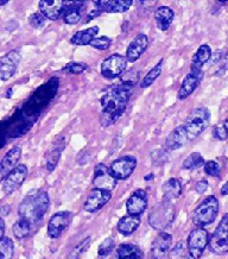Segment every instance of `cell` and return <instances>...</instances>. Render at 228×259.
I'll return each mask as SVG.
<instances>
[{
	"label": "cell",
	"instance_id": "51",
	"mask_svg": "<svg viewBox=\"0 0 228 259\" xmlns=\"http://www.w3.org/2000/svg\"><path fill=\"white\" fill-rule=\"evenodd\" d=\"M112 259H119V258H118V255H117V257H115V258H112Z\"/></svg>",
	"mask_w": 228,
	"mask_h": 259
},
{
	"label": "cell",
	"instance_id": "24",
	"mask_svg": "<svg viewBox=\"0 0 228 259\" xmlns=\"http://www.w3.org/2000/svg\"><path fill=\"white\" fill-rule=\"evenodd\" d=\"M163 199L172 202L173 200L178 199L182 194V185L177 179H170L162 187Z\"/></svg>",
	"mask_w": 228,
	"mask_h": 259
},
{
	"label": "cell",
	"instance_id": "10",
	"mask_svg": "<svg viewBox=\"0 0 228 259\" xmlns=\"http://www.w3.org/2000/svg\"><path fill=\"white\" fill-rule=\"evenodd\" d=\"M73 219V214L70 212H59L50 218L49 224H48V236L52 239H57L64 230L69 226Z\"/></svg>",
	"mask_w": 228,
	"mask_h": 259
},
{
	"label": "cell",
	"instance_id": "29",
	"mask_svg": "<svg viewBox=\"0 0 228 259\" xmlns=\"http://www.w3.org/2000/svg\"><path fill=\"white\" fill-rule=\"evenodd\" d=\"M117 255L119 259H143V251L137 245L122 244L118 247Z\"/></svg>",
	"mask_w": 228,
	"mask_h": 259
},
{
	"label": "cell",
	"instance_id": "9",
	"mask_svg": "<svg viewBox=\"0 0 228 259\" xmlns=\"http://www.w3.org/2000/svg\"><path fill=\"white\" fill-rule=\"evenodd\" d=\"M137 168V158L133 156H124L112 163L110 171L115 180L128 179Z\"/></svg>",
	"mask_w": 228,
	"mask_h": 259
},
{
	"label": "cell",
	"instance_id": "2",
	"mask_svg": "<svg viewBox=\"0 0 228 259\" xmlns=\"http://www.w3.org/2000/svg\"><path fill=\"white\" fill-rule=\"evenodd\" d=\"M49 195L44 190H32L19 204L18 214L20 219L29 221L31 226H35L43 220L49 209Z\"/></svg>",
	"mask_w": 228,
	"mask_h": 259
},
{
	"label": "cell",
	"instance_id": "47",
	"mask_svg": "<svg viewBox=\"0 0 228 259\" xmlns=\"http://www.w3.org/2000/svg\"><path fill=\"white\" fill-rule=\"evenodd\" d=\"M221 194L222 195H228V181L222 186V188H221Z\"/></svg>",
	"mask_w": 228,
	"mask_h": 259
},
{
	"label": "cell",
	"instance_id": "13",
	"mask_svg": "<svg viewBox=\"0 0 228 259\" xmlns=\"http://www.w3.org/2000/svg\"><path fill=\"white\" fill-rule=\"evenodd\" d=\"M26 176H28V166L25 164L17 165L15 170H13V171L4 180L3 190H4L6 195L15 193L16 190L23 185Z\"/></svg>",
	"mask_w": 228,
	"mask_h": 259
},
{
	"label": "cell",
	"instance_id": "3",
	"mask_svg": "<svg viewBox=\"0 0 228 259\" xmlns=\"http://www.w3.org/2000/svg\"><path fill=\"white\" fill-rule=\"evenodd\" d=\"M210 112L206 107H200L194 110L189 117L187 118L183 127H185L189 141H193L199 137L205 130L209 126Z\"/></svg>",
	"mask_w": 228,
	"mask_h": 259
},
{
	"label": "cell",
	"instance_id": "18",
	"mask_svg": "<svg viewBox=\"0 0 228 259\" xmlns=\"http://www.w3.org/2000/svg\"><path fill=\"white\" fill-rule=\"evenodd\" d=\"M148 46H149L148 36L144 35V33H139V35L130 43V46L127 48V51H126L125 57L126 60H127V62L133 63L135 61L141 59V56L145 53Z\"/></svg>",
	"mask_w": 228,
	"mask_h": 259
},
{
	"label": "cell",
	"instance_id": "17",
	"mask_svg": "<svg viewBox=\"0 0 228 259\" xmlns=\"http://www.w3.org/2000/svg\"><path fill=\"white\" fill-rule=\"evenodd\" d=\"M20 156H22V148L15 146L0 161V182H3L15 170L17 163L20 159Z\"/></svg>",
	"mask_w": 228,
	"mask_h": 259
},
{
	"label": "cell",
	"instance_id": "26",
	"mask_svg": "<svg viewBox=\"0 0 228 259\" xmlns=\"http://www.w3.org/2000/svg\"><path fill=\"white\" fill-rule=\"evenodd\" d=\"M99 32L98 26H93L87 30H82V31L76 32L70 38V43L74 46H89L92 40L97 38V35Z\"/></svg>",
	"mask_w": 228,
	"mask_h": 259
},
{
	"label": "cell",
	"instance_id": "42",
	"mask_svg": "<svg viewBox=\"0 0 228 259\" xmlns=\"http://www.w3.org/2000/svg\"><path fill=\"white\" fill-rule=\"evenodd\" d=\"M151 158L155 165H161L163 163L166 162V159H168V155H166L164 150H156V151L151 155Z\"/></svg>",
	"mask_w": 228,
	"mask_h": 259
},
{
	"label": "cell",
	"instance_id": "39",
	"mask_svg": "<svg viewBox=\"0 0 228 259\" xmlns=\"http://www.w3.org/2000/svg\"><path fill=\"white\" fill-rule=\"evenodd\" d=\"M205 171L207 175L213 176V177H217L220 175L221 171V166L217 162L215 161H208L205 163Z\"/></svg>",
	"mask_w": 228,
	"mask_h": 259
},
{
	"label": "cell",
	"instance_id": "11",
	"mask_svg": "<svg viewBox=\"0 0 228 259\" xmlns=\"http://www.w3.org/2000/svg\"><path fill=\"white\" fill-rule=\"evenodd\" d=\"M94 187L95 189L105 190V192H111L117 186V180L112 176L110 169L106 165L100 163L95 166L94 171Z\"/></svg>",
	"mask_w": 228,
	"mask_h": 259
},
{
	"label": "cell",
	"instance_id": "36",
	"mask_svg": "<svg viewBox=\"0 0 228 259\" xmlns=\"http://www.w3.org/2000/svg\"><path fill=\"white\" fill-rule=\"evenodd\" d=\"M90 241H92L90 238H87V239L81 241L77 246H75L73 250H71V252L67 257V259H81L82 254L88 250V247H89Z\"/></svg>",
	"mask_w": 228,
	"mask_h": 259
},
{
	"label": "cell",
	"instance_id": "37",
	"mask_svg": "<svg viewBox=\"0 0 228 259\" xmlns=\"http://www.w3.org/2000/svg\"><path fill=\"white\" fill-rule=\"evenodd\" d=\"M111 43H112V39L110 38V37L103 36V37H97V38H94L93 40H92V43L89 44V46L98 50H107L108 48H110Z\"/></svg>",
	"mask_w": 228,
	"mask_h": 259
},
{
	"label": "cell",
	"instance_id": "4",
	"mask_svg": "<svg viewBox=\"0 0 228 259\" xmlns=\"http://www.w3.org/2000/svg\"><path fill=\"white\" fill-rule=\"evenodd\" d=\"M175 206L170 201L163 200L150 212L149 223L155 230L163 231L168 228L175 219Z\"/></svg>",
	"mask_w": 228,
	"mask_h": 259
},
{
	"label": "cell",
	"instance_id": "7",
	"mask_svg": "<svg viewBox=\"0 0 228 259\" xmlns=\"http://www.w3.org/2000/svg\"><path fill=\"white\" fill-rule=\"evenodd\" d=\"M209 248L215 254L228 253V214L220 221L219 226L209 238Z\"/></svg>",
	"mask_w": 228,
	"mask_h": 259
},
{
	"label": "cell",
	"instance_id": "44",
	"mask_svg": "<svg viewBox=\"0 0 228 259\" xmlns=\"http://www.w3.org/2000/svg\"><path fill=\"white\" fill-rule=\"evenodd\" d=\"M195 189H196V192L199 193V194H203L207 189H208V182H207L206 180L200 181V182L196 183Z\"/></svg>",
	"mask_w": 228,
	"mask_h": 259
},
{
	"label": "cell",
	"instance_id": "46",
	"mask_svg": "<svg viewBox=\"0 0 228 259\" xmlns=\"http://www.w3.org/2000/svg\"><path fill=\"white\" fill-rule=\"evenodd\" d=\"M100 11H99V10L98 9H95L94 10V11L93 12H92L90 13V15L89 16H88V19H87V22H89V20H92V19H93L94 18V17H97V16H99V15H100Z\"/></svg>",
	"mask_w": 228,
	"mask_h": 259
},
{
	"label": "cell",
	"instance_id": "20",
	"mask_svg": "<svg viewBox=\"0 0 228 259\" xmlns=\"http://www.w3.org/2000/svg\"><path fill=\"white\" fill-rule=\"evenodd\" d=\"M133 4L132 0H104V2H94V5L97 6L99 11H104L108 13H121L127 11L130 6Z\"/></svg>",
	"mask_w": 228,
	"mask_h": 259
},
{
	"label": "cell",
	"instance_id": "1",
	"mask_svg": "<svg viewBox=\"0 0 228 259\" xmlns=\"http://www.w3.org/2000/svg\"><path fill=\"white\" fill-rule=\"evenodd\" d=\"M132 88L128 83H120L108 90L101 98V124L110 126L114 124L119 118L124 114L130 100Z\"/></svg>",
	"mask_w": 228,
	"mask_h": 259
},
{
	"label": "cell",
	"instance_id": "21",
	"mask_svg": "<svg viewBox=\"0 0 228 259\" xmlns=\"http://www.w3.org/2000/svg\"><path fill=\"white\" fill-rule=\"evenodd\" d=\"M64 4H66V2H61V0H55V2L42 0V2H39L40 13L48 19L57 20L60 18L61 13L63 12Z\"/></svg>",
	"mask_w": 228,
	"mask_h": 259
},
{
	"label": "cell",
	"instance_id": "5",
	"mask_svg": "<svg viewBox=\"0 0 228 259\" xmlns=\"http://www.w3.org/2000/svg\"><path fill=\"white\" fill-rule=\"evenodd\" d=\"M219 201L214 195L206 197L195 209L193 215L194 224L199 227H205L213 224L219 214Z\"/></svg>",
	"mask_w": 228,
	"mask_h": 259
},
{
	"label": "cell",
	"instance_id": "41",
	"mask_svg": "<svg viewBox=\"0 0 228 259\" xmlns=\"http://www.w3.org/2000/svg\"><path fill=\"white\" fill-rule=\"evenodd\" d=\"M86 69H87V66L84 63L71 62V63H68L67 66L63 68V71H68V73H71V74H81Z\"/></svg>",
	"mask_w": 228,
	"mask_h": 259
},
{
	"label": "cell",
	"instance_id": "38",
	"mask_svg": "<svg viewBox=\"0 0 228 259\" xmlns=\"http://www.w3.org/2000/svg\"><path fill=\"white\" fill-rule=\"evenodd\" d=\"M114 250V240L112 238H107L99 246V255L100 257H107Z\"/></svg>",
	"mask_w": 228,
	"mask_h": 259
},
{
	"label": "cell",
	"instance_id": "25",
	"mask_svg": "<svg viewBox=\"0 0 228 259\" xmlns=\"http://www.w3.org/2000/svg\"><path fill=\"white\" fill-rule=\"evenodd\" d=\"M141 225V218L133 215L122 217L118 223V231L122 236H131Z\"/></svg>",
	"mask_w": 228,
	"mask_h": 259
},
{
	"label": "cell",
	"instance_id": "19",
	"mask_svg": "<svg viewBox=\"0 0 228 259\" xmlns=\"http://www.w3.org/2000/svg\"><path fill=\"white\" fill-rule=\"evenodd\" d=\"M201 79H202V73L201 71L192 70V73L187 75L178 91L179 100H185V99L190 97L194 93V91L199 87Z\"/></svg>",
	"mask_w": 228,
	"mask_h": 259
},
{
	"label": "cell",
	"instance_id": "31",
	"mask_svg": "<svg viewBox=\"0 0 228 259\" xmlns=\"http://www.w3.org/2000/svg\"><path fill=\"white\" fill-rule=\"evenodd\" d=\"M31 227H32L31 224H30L29 221L19 219L18 221H16L15 225H13L12 231L17 239H24V238H26L30 234V232H31Z\"/></svg>",
	"mask_w": 228,
	"mask_h": 259
},
{
	"label": "cell",
	"instance_id": "14",
	"mask_svg": "<svg viewBox=\"0 0 228 259\" xmlns=\"http://www.w3.org/2000/svg\"><path fill=\"white\" fill-rule=\"evenodd\" d=\"M111 192H105V190L94 188L89 194H88L86 202L83 204V209L88 213L98 212V210L103 208L105 204L111 200Z\"/></svg>",
	"mask_w": 228,
	"mask_h": 259
},
{
	"label": "cell",
	"instance_id": "40",
	"mask_svg": "<svg viewBox=\"0 0 228 259\" xmlns=\"http://www.w3.org/2000/svg\"><path fill=\"white\" fill-rule=\"evenodd\" d=\"M45 19L47 18L42 15V13L37 12V13H33V15L30 16L29 22H30V25H31L32 28L39 29L44 26V24H45Z\"/></svg>",
	"mask_w": 228,
	"mask_h": 259
},
{
	"label": "cell",
	"instance_id": "16",
	"mask_svg": "<svg viewBox=\"0 0 228 259\" xmlns=\"http://www.w3.org/2000/svg\"><path fill=\"white\" fill-rule=\"evenodd\" d=\"M171 234L166 233V232H161L152 243L150 257L151 259H163L166 254H169L170 250H171Z\"/></svg>",
	"mask_w": 228,
	"mask_h": 259
},
{
	"label": "cell",
	"instance_id": "50",
	"mask_svg": "<svg viewBox=\"0 0 228 259\" xmlns=\"http://www.w3.org/2000/svg\"><path fill=\"white\" fill-rule=\"evenodd\" d=\"M6 4H8V2H6V0H5V2H0V6H4Z\"/></svg>",
	"mask_w": 228,
	"mask_h": 259
},
{
	"label": "cell",
	"instance_id": "34",
	"mask_svg": "<svg viewBox=\"0 0 228 259\" xmlns=\"http://www.w3.org/2000/svg\"><path fill=\"white\" fill-rule=\"evenodd\" d=\"M15 246L13 241L8 237L0 239V259H12Z\"/></svg>",
	"mask_w": 228,
	"mask_h": 259
},
{
	"label": "cell",
	"instance_id": "8",
	"mask_svg": "<svg viewBox=\"0 0 228 259\" xmlns=\"http://www.w3.org/2000/svg\"><path fill=\"white\" fill-rule=\"evenodd\" d=\"M126 64H127V60L125 56L120 54H113L101 63V74L106 79L113 80L124 73Z\"/></svg>",
	"mask_w": 228,
	"mask_h": 259
},
{
	"label": "cell",
	"instance_id": "32",
	"mask_svg": "<svg viewBox=\"0 0 228 259\" xmlns=\"http://www.w3.org/2000/svg\"><path fill=\"white\" fill-rule=\"evenodd\" d=\"M162 68H163V60L159 61V62L156 64V66L152 68V69L150 70L148 74L145 75L144 79H143L142 83H141V87L142 88H148V87L151 86V84L158 79L159 75L162 74Z\"/></svg>",
	"mask_w": 228,
	"mask_h": 259
},
{
	"label": "cell",
	"instance_id": "28",
	"mask_svg": "<svg viewBox=\"0 0 228 259\" xmlns=\"http://www.w3.org/2000/svg\"><path fill=\"white\" fill-rule=\"evenodd\" d=\"M82 3H66L67 8H64V22L69 25H74V24L79 23L81 19V12L80 6Z\"/></svg>",
	"mask_w": 228,
	"mask_h": 259
},
{
	"label": "cell",
	"instance_id": "15",
	"mask_svg": "<svg viewBox=\"0 0 228 259\" xmlns=\"http://www.w3.org/2000/svg\"><path fill=\"white\" fill-rule=\"evenodd\" d=\"M146 207H148V194L143 189L135 190L126 202L128 215L141 217L145 212Z\"/></svg>",
	"mask_w": 228,
	"mask_h": 259
},
{
	"label": "cell",
	"instance_id": "45",
	"mask_svg": "<svg viewBox=\"0 0 228 259\" xmlns=\"http://www.w3.org/2000/svg\"><path fill=\"white\" fill-rule=\"evenodd\" d=\"M4 234H5V221L0 218V239L4 238Z\"/></svg>",
	"mask_w": 228,
	"mask_h": 259
},
{
	"label": "cell",
	"instance_id": "12",
	"mask_svg": "<svg viewBox=\"0 0 228 259\" xmlns=\"http://www.w3.org/2000/svg\"><path fill=\"white\" fill-rule=\"evenodd\" d=\"M20 60V54L17 50H12L0 60V80L8 81L15 75L18 68Z\"/></svg>",
	"mask_w": 228,
	"mask_h": 259
},
{
	"label": "cell",
	"instance_id": "23",
	"mask_svg": "<svg viewBox=\"0 0 228 259\" xmlns=\"http://www.w3.org/2000/svg\"><path fill=\"white\" fill-rule=\"evenodd\" d=\"M173 17H175V12L170 8H168V6H161V8H158L155 12V20L158 29L161 31H166L172 24Z\"/></svg>",
	"mask_w": 228,
	"mask_h": 259
},
{
	"label": "cell",
	"instance_id": "49",
	"mask_svg": "<svg viewBox=\"0 0 228 259\" xmlns=\"http://www.w3.org/2000/svg\"><path fill=\"white\" fill-rule=\"evenodd\" d=\"M149 179H154V175H149V176L145 177L146 181H149Z\"/></svg>",
	"mask_w": 228,
	"mask_h": 259
},
{
	"label": "cell",
	"instance_id": "33",
	"mask_svg": "<svg viewBox=\"0 0 228 259\" xmlns=\"http://www.w3.org/2000/svg\"><path fill=\"white\" fill-rule=\"evenodd\" d=\"M190 254L188 252V247L185 241H178L171 250H170L168 258L166 259H189Z\"/></svg>",
	"mask_w": 228,
	"mask_h": 259
},
{
	"label": "cell",
	"instance_id": "35",
	"mask_svg": "<svg viewBox=\"0 0 228 259\" xmlns=\"http://www.w3.org/2000/svg\"><path fill=\"white\" fill-rule=\"evenodd\" d=\"M203 164H205V159H203L202 156H201L199 152H194L185 159V162H183V168L193 170L200 168V166Z\"/></svg>",
	"mask_w": 228,
	"mask_h": 259
},
{
	"label": "cell",
	"instance_id": "22",
	"mask_svg": "<svg viewBox=\"0 0 228 259\" xmlns=\"http://www.w3.org/2000/svg\"><path fill=\"white\" fill-rule=\"evenodd\" d=\"M188 136H187V132L183 125L176 127L173 131L165 139V148L170 150V151H173V150L181 149L182 146H185L187 143H188Z\"/></svg>",
	"mask_w": 228,
	"mask_h": 259
},
{
	"label": "cell",
	"instance_id": "27",
	"mask_svg": "<svg viewBox=\"0 0 228 259\" xmlns=\"http://www.w3.org/2000/svg\"><path fill=\"white\" fill-rule=\"evenodd\" d=\"M212 57V49L208 44H203L199 48V50L196 51V54L194 55L193 59V69L192 70H197L201 71V68H202L203 64H206Z\"/></svg>",
	"mask_w": 228,
	"mask_h": 259
},
{
	"label": "cell",
	"instance_id": "6",
	"mask_svg": "<svg viewBox=\"0 0 228 259\" xmlns=\"http://www.w3.org/2000/svg\"><path fill=\"white\" fill-rule=\"evenodd\" d=\"M209 244V236L203 227H197L190 232L187 240V247L190 257L194 259H200L202 257L203 252Z\"/></svg>",
	"mask_w": 228,
	"mask_h": 259
},
{
	"label": "cell",
	"instance_id": "43",
	"mask_svg": "<svg viewBox=\"0 0 228 259\" xmlns=\"http://www.w3.org/2000/svg\"><path fill=\"white\" fill-rule=\"evenodd\" d=\"M213 136L216 139H219V141H226L228 138V134L226 128H224L223 122H220V124L215 125V127L213 130Z\"/></svg>",
	"mask_w": 228,
	"mask_h": 259
},
{
	"label": "cell",
	"instance_id": "48",
	"mask_svg": "<svg viewBox=\"0 0 228 259\" xmlns=\"http://www.w3.org/2000/svg\"><path fill=\"white\" fill-rule=\"evenodd\" d=\"M223 126H224V128H226V131H227V134H228V119H226V120H224Z\"/></svg>",
	"mask_w": 228,
	"mask_h": 259
},
{
	"label": "cell",
	"instance_id": "30",
	"mask_svg": "<svg viewBox=\"0 0 228 259\" xmlns=\"http://www.w3.org/2000/svg\"><path fill=\"white\" fill-rule=\"evenodd\" d=\"M63 149H64V138L62 137L61 138V141H57L55 144H54L53 149L50 150L49 152V156H48L47 169L49 170V171H54V169L56 168Z\"/></svg>",
	"mask_w": 228,
	"mask_h": 259
}]
</instances>
